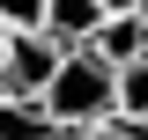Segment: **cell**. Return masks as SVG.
<instances>
[{
	"instance_id": "6da1fadb",
	"label": "cell",
	"mask_w": 148,
	"mask_h": 140,
	"mask_svg": "<svg viewBox=\"0 0 148 140\" xmlns=\"http://www.w3.org/2000/svg\"><path fill=\"white\" fill-rule=\"evenodd\" d=\"M37 111H45V125H67V133L111 118V67H104L96 52H82V44H74V52L52 67V81L37 88Z\"/></svg>"
},
{
	"instance_id": "7a4b0ae2",
	"label": "cell",
	"mask_w": 148,
	"mask_h": 140,
	"mask_svg": "<svg viewBox=\"0 0 148 140\" xmlns=\"http://www.w3.org/2000/svg\"><path fill=\"white\" fill-rule=\"evenodd\" d=\"M59 59H67V44H52L45 30H30V37H8V52H0V88L37 103V88L52 81V67H59Z\"/></svg>"
},
{
	"instance_id": "3957f363",
	"label": "cell",
	"mask_w": 148,
	"mask_h": 140,
	"mask_svg": "<svg viewBox=\"0 0 148 140\" xmlns=\"http://www.w3.org/2000/svg\"><path fill=\"white\" fill-rule=\"evenodd\" d=\"M82 52H96L104 67H133V59H148V15H141V7L104 15V22H96V37L82 44Z\"/></svg>"
},
{
	"instance_id": "277c9868",
	"label": "cell",
	"mask_w": 148,
	"mask_h": 140,
	"mask_svg": "<svg viewBox=\"0 0 148 140\" xmlns=\"http://www.w3.org/2000/svg\"><path fill=\"white\" fill-rule=\"evenodd\" d=\"M96 22H104V7H96V0H45V37H52V44H89L96 37Z\"/></svg>"
},
{
	"instance_id": "5b68a950",
	"label": "cell",
	"mask_w": 148,
	"mask_h": 140,
	"mask_svg": "<svg viewBox=\"0 0 148 140\" xmlns=\"http://www.w3.org/2000/svg\"><path fill=\"white\" fill-rule=\"evenodd\" d=\"M111 118H119V125H141L148 118V59L111 67Z\"/></svg>"
},
{
	"instance_id": "8992f818",
	"label": "cell",
	"mask_w": 148,
	"mask_h": 140,
	"mask_svg": "<svg viewBox=\"0 0 148 140\" xmlns=\"http://www.w3.org/2000/svg\"><path fill=\"white\" fill-rule=\"evenodd\" d=\"M52 125H45V111L30 103V96H8L0 88V140H45Z\"/></svg>"
},
{
	"instance_id": "52a82bcc",
	"label": "cell",
	"mask_w": 148,
	"mask_h": 140,
	"mask_svg": "<svg viewBox=\"0 0 148 140\" xmlns=\"http://www.w3.org/2000/svg\"><path fill=\"white\" fill-rule=\"evenodd\" d=\"M0 30H8V37L45 30V0H0Z\"/></svg>"
},
{
	"instance_id": "ba28073f",
	"label": "cell",
	"mask_w": 148,
	"mask_h": 140,
	"mask_svg": "<svg viewBox=\"0 0 148 140\" xmlns=\"http://www.w3.org/2000/svg\"><path fill=\"white\" fill-rule=\"evenodd\" d=\"M96 7H104V15H126V7H141V0H96Z\"/></svg>"
},
{
	"instance_id": "9c48e42d",
	"label": "cell",
	"mask_w": 148,
	"mask_h": 140,
	"mask_svg": "<svg viewBox=\"0 0 148 140\" xmlns=\"http://www.w3.org/2000/svg\"><path fill=\"white\" fill-rule=\"evenodd\" d=\"M0 52H8V30H0Z\"/></svg>"
}]
</instances>
